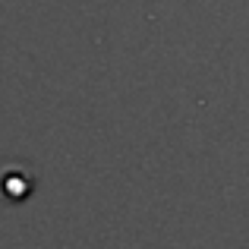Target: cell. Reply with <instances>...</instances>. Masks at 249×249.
I'll list each match as a JSON object with an SVG mask.
<instances>
[{
  "instance_id": "6da1fadb",
  "label": "cell",
  "mask_w": 249,
  "mask_h": 249,
  "mask_svg": "<svg viewBox=\"0 0 249 249\" xmlns=\"http://www.w3.org/2000/svg\"><path fill=\"white\" fill-rule=\"evenodd\" d=\"M35 183H32V174L22 167H6L0 170V196L10 202H22L25 196H32Z\"/></svg>"
}]
</instances>
